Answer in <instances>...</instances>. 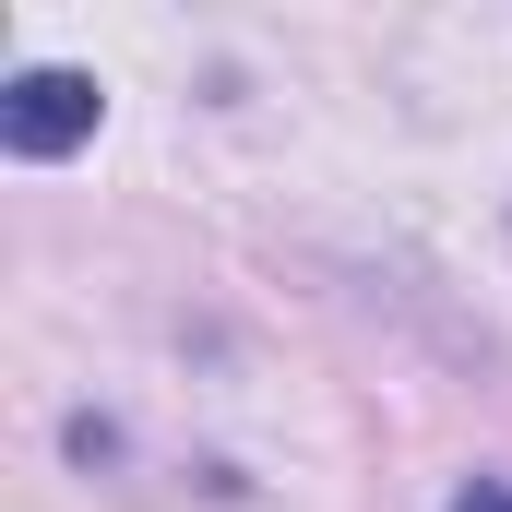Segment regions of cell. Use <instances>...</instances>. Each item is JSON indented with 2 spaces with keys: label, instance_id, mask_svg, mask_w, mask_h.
Wrapping results in <instances>:
<instances>
[{
  "label": "cell",
  "instance_id": "obj_1",
  "mask_svg": "<svg viewBox=\"0 0 512 512\" xmlns=\"http://www.w3.org/2000/svg\"><path fill=\"white\" fill-rule=\"evenodd\" d=\"M96 131V84L84 72H12L0 84V143L12 155H72Z\"/></svg>",
  "mask_w": 512,
  "mask_h": 512
},
{
  "label": "cell",
  "instance_id": "obj_2",
  "mask_svg": "<svg viewBox=\"0 0 512 512\" xmlns=\"http://www.w3.org/2000/svg\"><path fill=\"white\" fill-rule=\"evenodd\" d=\"M453 512H512V489H465V501H453Z\"/></svg>",
  "mask_w": 512,
  "mask_h": 512
}]
</instances>
